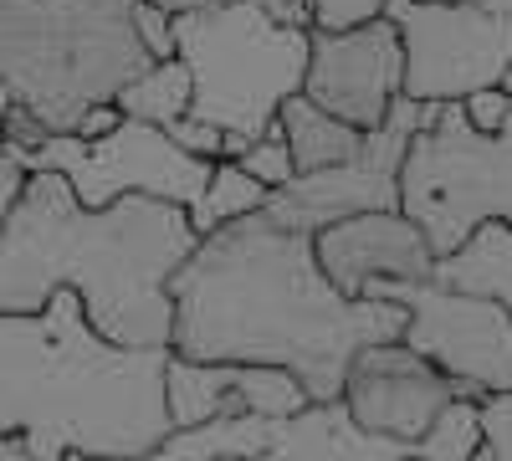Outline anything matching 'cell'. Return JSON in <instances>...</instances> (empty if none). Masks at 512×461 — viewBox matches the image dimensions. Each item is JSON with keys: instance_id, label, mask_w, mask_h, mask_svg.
I'll return each mask as SVG.
<instances>
[{"instance_id": "cell-1", "label": "cell", "mask_w": 512, "mask_h": 461, "mask_svg": "<svg viewBox=\"0 0 512 461\" xmlns=\"http://www.w3.org/2000/svg\"><path fill=\"white\" fill-rule=\"evenodd\" d=\"M169 354L195 364L287 369L308 400H338L359 349L395 344L405 308L344 298L313 257V236L251 211L190 246L169 277Z\"/></svg>"}, {"instance_id": "cell-2", "label": "cell", "mask_w": 512, "mask_h": 461, "mask_svg": "<svg viewBox=\"0 0 512 461\" xmlns=\"http://www.w3.org/2000/svg\"><path fill=\"white\" fill-rule=\"evenodd\" d=\"M200 236L169 200L77 205L62 175H26L0 226V313H41L72 287L88 323L123 349H169V277Z\"/></svg>"}, {"instance_id": "cell-3", "label": "cell", "mask_w": 512, "mask_h": 461, "mask_svg": "<svg viewBox=\"0 0 512 461\" xmlns=\"http://www.w3.org/2000/svg\"><path fill=\"white\" fill-rule=\"evenodd\" d=\"M169 349H123L88 323L72 287L41 313H0V436L36 461L149 456L169 431Z\"/></svg>"}, {"instance_id": "cell-4", "label": "cell", "mask_w": 512, "mask_h": 461, "mask_svg": "<svg viewBox=\"0 0 512 461\" xmlns=\"http://www.w3.org/2000/svg\"><path fill=\"white\" fill-rule=\"evenodd\" d=\"M139 0H0V88L47 134H77L93 108L154 57L134 31Z\"/></svg>"}, {"instance_id": "cell-5", "label": "cell", "mask_w": 512, "mask_h": 461, "mask_svg": "<svg viewBox=\"0 0 512 461\" xmlns=\"http://www.w3.org/2000/svg\"><path fill=\"white\" fill-rule=\"evenodd\" d=\"M175 57L190 72L195 123L251 144L262 139L277 108L303 93L308 26L282 21L262 6H210L175 16Z\"/></svg>"}, {"instance_id": "cell-6", "label": "cell", "mask_w": 512, "mask_h": 461, "mask_svg": "<svg viewBox=\"0 0 512 461\" xmlns=\"http://www.w3.org/2000/svg\"><path fill=\"white\" fill-rule=\"evenodd\" d=\"M400 211L425 231L436 257H451L482 221L512 231V108L497 134H477L461 103L436 108L405 149Z\"/></svg>"}, {"instance_id": "cell-7", "label": "cell", "mask_w": 512, "mask_h": 461, "mask_svg": "<svg viewBox=\"0 0 512 461\" xmlns=\"http://www.w3.org/2000/svg\"><path fill=\"white\" fill-rule=\"evenodd\" d=\"M16 164L26 175H41V170L62 175L77 205H88V211H103V205L123 195H149V200H169L180 211H190L210 180L205 159H190L164 129H149V123H134V118H118L98 139L47 134L36 149L16 154Z\"/></svg>"}, {"instance_id": "cell-8", "label": "cell", "mask_w": 512, "mask_h": 461, "mask_svg": "<svg viewBox=\"0 0 512 461\" xmlns=\"http://www.w3.org/2000/svg\"><path fill=\"white\" fill-rule=\"evenodd\" d=\"M384 21L400 31V52H405L400 93L415 103L446 108L482 88H502L512 72V6L390 0Z\"/></svg>"}, {"instance_id": "cell-9", "label": "cell", "mask_w": 512, "mask_h": 461, "mask_svg": "<svg viewBox=\"0 0 512 461\" xmlns=\"http://www.w3.org/2000/svg\"><path fill=\"white\" fill-rule=\"evenodd\" d=\"M369 298L405 308L400 344L431 359L446 380H456L466 400L512 390V313L502 303L482 298V292L441 287L436 277L374 287Z\"/></svg>"}, {"instance_id": "cell-10", "label": "cell", "mask_w": 512, "mask_h": 461, "mask_svg": "<svg viewBox=\"0 0 512 461\" xmlns=\"http://www.w3.org/2000/svg\"><path fill=\"white\" fill-rule=\"evenodd\" d=\"M436 118L431 103H415V98H395L390 118L379 129L364 134L359 154L333 164V170H313V175H292L282 190L267 195L262 211L292 231H308L318 236L333 221H349V216H369V211H400V164L410 139Z\"/></svg>"}, {"instance_id": "cell-11", "label": "cell", "mask_w": 512, "mask_h": 461, "mask_svg": "<svg viewBox=\"0 0 512 461\" xmlns=\"http://www.w3.org/2000/svg\"><path fill=\"white\" fill-rule=\"evenodd\" d=\"M405 82V52L400 31L374 16L349 31H323L308 26V72H303V98L333 113L338 123L369 134L390 118Z\"/></svg>"}, {"instance_id": "cell-12", "label": "cell", "mask_w": 512, "mask_h": 461, "mask_svg": "<svg viewBox=\"0 0 512 461\" xmlns=\"http://www.w3.org/2000/svg\"><path fill=\"white\" fill-rule=\"evenodd\" d=\"M338 400H344V410L354 415V426H364L384 441L415 446L436 426V415L451 400H466V395L431 359H420L415 349H405L395 339V344H374V349L354 354Z\"/></svg>"}, {"instance_id": "cell-13", "label": "cell", "mask_w": 512, "mask_h": 461, "mask_svg": "<svg viewBox=\"0 0 512 461\" xmlns=\"http://www.w3.org/2000/svg\"><path fill=\"white\" fill-rule=\"evenodd\" d=\"M313 257L344 298H369L374 287L425 282L436 272L431 241L405 211H369L333 221L313 236Z\"/></svg>"}, {"instance_id": "cell-14", "label": "cell", "mask_w": 512, "mask_h": 461, "mask_svg": "<svg viewBox=\"0 0 512 461\" xmlns=\"http://www.w3.org/2000/svg\"><path fill=\"white\" fill-rule=\"evenodd\" d=\"M308 405V390L287 369L267 364H195L175 359L164 364V410L169 426L190 431L205 421H231V415H297Z\"/></svg>"}, {"instance_id": "cell-15", "label": "cell", "mask_w": 512, "mask_h": 461, "mask_svg": "<svg viewBox=\"0 0 512 461\" xmlns=\"http://www.w3.org/2000/svg\"><path fill=\"white\" fill-rule=\"evenodd\" d=\"M267 456L277 461H410V446L354 426L344 400H308L297 415L267 421Z\"/></svg>"}, {"instance_id": "cell-16", "label": "cell", "mask_w": 512, "mask_h": 461, "mask_svg": "<svg viewBox=\"0 0 512 461\" xmlns=\"http://www.w3.org/2000/svg\"><path fill=\"white\" fill-rule=\"evenodd\" d=\"M431 277L441 287L482 292V298H492L512 313V231L502 221H482L451 257H436Z\"/></svg>"}, {"instance_id": "cell-17", "label": "cell", "mask_w": 512, "mask_h": 461, "mask_svg": "<svg viewBox=\"0 0 512 461\" xmlns=\"http://www.w3.org/2000/svg\"><path fill=\"white\" fill-rule=\"evenodd\" d=\"M277 129L287 139V154H292V170L297 175H313V170H333V164H344L359 154L364 134L349 129V123H338L333 113H323L318 103H308L303 93L287 98L277 108Z\"/></svg>"}, {"instance_id": "cell-18", "label": "cell", "mask_w": 512, "mask_h": 461, "mask_svg": "<svg viewBox=\"0 0 512 461\" xmlns=\"http://www.w3.org/2000/svg\"><path fill=\"white\" fill-rule=\"evenodd\" d=\"M118 118H134V123H149V129H169L175 118L190 113V72L180 57L169 62H149L128 88L113 98Z\"/></svg>"}, {"instance_id": "cell-19", "label": "cell", "mask_w": 512, "mask_h": 461, "mask_svg": "<svg viewBox=\"0 0 512 461\" xmlns=\"http://www.w3.org/2000/svg\"><path fill=\"white\" fill-rule=\"evenodd\" d=\"M267 205V190L256 185L236 159H221V164H210V180H205V190H200V200L190 205V231L195 236H210L216 226H231V221H241V216H251V211H262Z\"/></svg>"}, {"instance_id": "cell-20", "label": "cell", "mask_w": 512, "mask_h": 461, "mask_svg": "<svg viewBox=\"0 0 512 461\" xmlns=\"http://www.w3.org/2000/svg\"><path fill=\"white\" fill-rule=\"evenodd\" d=\"M477 446H482L477 400H451V405L436 415V426L410 446V461H472Z\"/></svg>"}, {"instance_id": "cell-21", "label": "cell", "mask_w": 512, "mask_h": 461, "mask_svg": "<svg viewBox=\"0 0 512 461\" xmlns=\"http://www.w3.org/2000/svg\"><path fill=\"white\" fill-rule=\"evenodd\" d=\"M236 164H241V170H246L256 185H262L267 195H272V190H282V185L297 175V170H292V154H287V139H282L277 123H272V129H267L262 139H251V144L241 149V159H236Z\"/></svg>"}, {"instance_id": "cell-22", "label": "cell", "mask_w": 512, "mask_h": 461, "mask_svg": "<svg viewBox=\"0 0 512 461\" xmlns=\"http://www.w3.org/2000/svg\"><path fill=\"white\" fill-rule=\"evenodd\" d=\"M169 139H175L190 159H205V164H221V159H241V139H231V134H221L216 123H195V118H175L164 129Z\"/></svg>"}, {"instance_id": "cell-23", "label": "cell", "mask_w": 512, "mask_h": 461, "mask_svg": "<svg viewBox=\"0 0 512 461\" xmlns=\"http://www.w3.org/2000/svg\"><path fill=\"white\" fill-rule=\"evenodd\" d=\"M149 6L169 11V16H185V11H210V6H262L282 21H297V26H313V0H149Z\"/></svg>"}, {"instance_id": "cell-24", "label": "cell", "mask_w": 512, "mask_h": 461, "mask_svg": "<svg viewBox=\"0 0 512 461\" xmlns=\"http://www.w3.org/2000/svg\"><path fill=\"white\" fill-rule=\"evenodd\" d=\"M477 415H482V446L497 461H512V390L477 400Z\"/></svg>"}, {"instance_id": "cell-25", "label": "cell", "mask_w": 512, "mask_h": 461, "mask_svg": "<svg viewBox=\"0 0 512 461\" xmlns=\"http://www.w3.org/2000/svg\"><path fill=\"white\" fill-rule=\"evenodd\" d=\"M134 31H139L144 52H149L154 62H169V57H175V16H169V11H159V6H149V0H139V6H134Z\"/></svg>"}, {"instance_id": "cell-26", "label": "cell", "mask_w": 512, "mask_h": 461, "mask_svg": "<svg viewBox=\"0 0 512 461\" xmlns=\"http://www.w3.org/2000/svg\"><path fill=\"white\" fill-rule=\"evenodd\" d=\"M390 0H313V26L323 31H349V26H364L374 16H384Z\"/></svg>"}, {"instance_id": "cell-27", "label": "cell", "mask_w": 512, "mask_h": 461, "mask_svg": "<svg viewBox=\"0 0 512 461\" xmlns=\"http://www.w3.org/2000/svg\"><path fill=\"white\" fill-rule=\"evenodd\" d=\"M507 108H512V93H507V88H482V93H472V98H461V118L472 123L477 134H497L502 118H507Z\"/></svg>"}, {"instance_id": "cell-28", "label": "cell", "mask_w": 512, "mask_h": 461, "mask_svg": "<svg viewBox=\"0 0 512 461\" xmlns=\"http://www.w3.org/2000/svg\"><path fill=\"white\" fill-rule=\"evenodd\" d=\"M21 185H26V170L16 164V154H11L6 144H0V226L11 221V205H16Z\"/></svg>"}, {"instance_id": "cell-29", "label": "cell", "mask_w": 512, "mask_h": 461, "mask_svg": "<svg viewBox=\"0 0 512 461\" xmlns=\"http://www.w3.org/2000/svg\"><path fill=\"white\" fill-rule=\"evenodd\" d=\"M0 461H36L21 436H0Z\"/></svg>"}, {"instance_id": "cell-30", "label": "cell", "mask_w": 512, "mask_h": 461, "mask_svg": "<svg viewBox=\"0 0 512 461\" xmlns=\"http://www.w3.org/2000/svg\"><path fill=\"white\" fill-rule=\"evenodd\" d=\"M62 461H144V456H62Z\"/></svg>"}, {"instance_id": "cell-31", "label": "cell", "mask_w": 512, "mask_h": 461, "mask_svg": "<svg viewBox=\"0 0 512 461\" xmlns=\"http://www.w3.org/2000/svg\"><path fill=\"white\" fill-rule=\"evenodd\" d=\"M6 113H11V93H6V88H0V118H6Z\"/></svg>"}, {"instance_id": "cell-32", "label": "cell", "mask_w": 512, "mask_h": 461, "mask_svg": "<svg viewBox=\"0 0 512 461\" xmlns=\"http://www.w3.org/2000/svg\"><path fill=\"white\" fill-rule=\"evenodd\" d=\"M472 461H497V456H492L487 446H477V451H472Z\"/></svg>"}, {"instance_id": "cell-33", "label": "cell", "mask_w": 512, "mask_h": 461, "mask_svg": "<svg viewBox=\"0 0 512 461\" xmlns=\"http://www.w3.org/2000/svg\"><path fill=\"white\" fill-rule=\"evenodd\" d=\"M226 461H277V456H226Z\"/></svg>"}, {"instance_id": "cell-34", "label": "cell", "mask_w": 512, "mask_h": 461, "mask_svg": "<svg viewBox=\"0 0 512 461\" xmlns=\"http://www.w3.org/2000/svg\"><path fill=\"white\" fill-rule=\"evenodd\" d=\"M431 6H456V0H431Z\"/></svg>"}, {"instance_id": "cell-35", "label": "cell", "mask_w": 512, "mask_h": 461, "mask_svg": "<svg viewBox=\"0 0 512 461\" xmlns=\"http://www.w3.org/2000/svg\"><path fill=\"white\" fill-rule=\"evenodd\" d=\"M502 88H507V93H512V72H507V82H502Z\"/></svg>"}]
</instances>
